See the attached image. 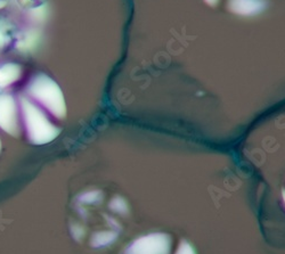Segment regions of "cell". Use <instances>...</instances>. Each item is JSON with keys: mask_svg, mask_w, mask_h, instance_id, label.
<instances>
[{"mask_svg": "<svg viewBox=\"0 0 285 254\" xmlns=\"http://www.w3.org/2000/svg\"><path fill=\"white\" fill-rule=\"evenodd\" d=\"M0 148H2V143H0Z\"/></svg>", "mask_w": 285, "mask_h": 254, "instance_id": "obj_14", "label": "cell"}, {"mask_svg": "<svg viewBox=\"0 0 285 254\" xmlns=\"http://www.w3.org/2000/svg\"><path fill=\"white\" fill-rule=\"evenodd\" d=\"M21 105H22L25 124H27L29 139L33 144L42 145L49 143L58 136V129H56V127L47 120L46 115L32 103L22 98Z\"/></svg>", "mask_w": 285, "mask_h": 254, "instance_id": "obj_2", "label": "cell"}, {"mask_svg": "<svg viewBox=\"0 0 285 254\" xmlns=\"http://www.w3.org/2000/svg\"><path fill=\"white\" fill-rule=\"evenodd\" d=\"M205 2L208 3V4H210V5H215V4L217 3V0H205Z\"/></svg>", "mask_w": 285, "mask_h": 254, "instance_id": "obj_12", "label": "cell"}, {"mask_svg": "<svg viewBox=\"0 0 285 254\" xmlns=\"http://www.w3.org/2000/svg\"><path fill=\"white\" fill-rule=\"evenodd\" d=\"M0 127L13 136L19 132L16 104L10 95H0Z\"/></svg>", "mask_w": 285, "mask_h": 254, "instance_id": "obj_4", "label": "cell"}, {"mask_svg": "<svg viewBox=\"0 0 285 254\" xmlns=\"http://www.w3.org/2000/svg\"><path fill=\"white\" fill-rule=\"evenodd\" d=\"M29 94L51 113L62 119L65 116L66 107L63 94L57 84L45 74H38L29 86Z\"/></svg>", "mask_w": 285, "mask_h": 254, "instance_id": "obj_1", "label": "cell"}, {"mask_svg": "<svg viewBox=\"0 0 285 254\" xmlns=\"http://www.w3.org/2000/svg\"><path fill=\"white\" fill-rule=\"evenodd\" d=\"M99 197H102L101 193L98 192H92L87 193L83 196L84 202H87V203H94V202H97L99 200Z\"/></svg>", "mask_w": 285, "mask_h": 254, "instance_id": "obj_10", "label": "cell"}, {"mask_svg": "<svg viewBox=\"0 0 285 254\" xmlns=\"http://www.w3.org/2000/svg\"><path fill=\"white\" fill-rule=\"evenodd\" d=\"M115 238H116V234H114V232H109V231L97 232V234L94 236L92 244L94 247H102L105 246V245L111 244Z\"/></svg>", "mask_w": 285, "mask_h": 254, "instance_id": "obj_7", "label": "cell"}, {"mask_svg": "<svg viewBox=\"0 0 285 254\" xmlns=\"http://www.w3.org/2000/svg\"><path fill=\"white\" fill-rule=\"evenodd\" d=\"M176 254H195V251H194L191 244H188L187 242H181Z\"/></svg>", "mask_w": 285, "mask_h": 254, "instance_id": "obj_9", "label": "cell"}, {"mask_svg": "<svg viewBox=\"0 0 285 254\" xmlns=\"http://www.w3.org/2000/svg\"><path fill=\"white\" fill-rule=\"evenodd\" d=\"M10 40H11V39L8 38L7 36H5V34L2 32V30H0V47L5 46Z\"/></svg>", "mask_w": 285, "mask_h": 254, "instance_id": "obj_11", "label": "cell"}, {"mask_svg": "<svg viewBox=\"0 0 285 254\" xmlns=\"http://www.w3.org/2000/svg\"><path fill=\"white\" fill-rule=\"evenodd\" d=\"M111 208L118 212H126L127 203L122 199H115L111 203Z\"/></svg>", "mask_w": 285, "mask_h": 254, "instance_id": "obj_8", "label": "cell"}, {"mask_svg": "<svg viewBox=\"0 0 285 254\" xmlns=\"http://www.w3.org/2000/svg\"><path fill=\"white\" fill-rule=\"evenodd\" d=\"M282 195H283V200H284V203H285V191H283V194H282Z\"/></svg>", "mask_w": 285, "mask_h": 254, "instance_id": "obj_13", "label": "cell"}, {"mask_svg": "<svg viewBox=\"0 0 285 254\" xmlns=\"http://www.w3.org/2000/svg\"><path fill=\"white\" fill-rule=\"evenodd\" d=\"M263 4L260 0H231L230 8L232 12L249 15L261 11Z\"/></svg>", "mask_w": 285, "mask_h": 254, "instance_id": "obj_5", "label": "cell"}, {"mask_svg": "<svg viewBox=\"0 0 285 254\" xmlns=\"http://www.w3.org/2000/svg\"><path fill=\"white\" fill-rule=\"evenodd\" d=\"M171 239L168 235L157 232L137 238L129 245L126 254H169Z\"/></svg>", "mask_w": 285, "mask_h": 254, "instance_id": "obj_3", "label": "cell"}, {"mask_svg": "<svg viewBox=\"0 0 285 254\" xmlns=\"http://www.w3.org/2000/svg\"><path fill=\"white\" fill-rule=\"evenodd\" d=\"M21 75V67L16 64H6L0 68V88L7 87Z\"/></svg>", "mask_w": 285, "mask_h": 254, "instance_id": "obj_6", "label": "cell"}]
</instances>
